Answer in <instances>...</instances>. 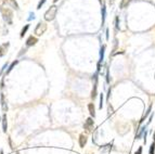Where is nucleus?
Listing matches in <instances>:
<instances>
[{
	"label": "nucleus",
	"mask_w": 155,
	"mask_h": 154,
	"mask_svg": "<svg viewBox=\"0 0 155 154\" xmlns=\"http://www.w3.org/2000/svg\"><path fill=\"white\" fill-rule=\"evenodd\" d=\"M0 11H1V14L3 16V20L9 24L11 25L13 22V12L10 8H7V7H1L0 8Z\"/></svg>",
	"instance_id": "1"
},
{
	"label": "nucleus",
	"mask_w": 155,
	"mask_h": 154,
	"mask_svg": "<svg viewBox=\"0 0 155 154\" xmlns=\"http://www.w3.org/2000/svg\"><path fill=\"white\" fill-rule=\"evenodd\" d=\"M57 13H58V7L55 6V4H53V6H51L50 8L46 11L44 17V20H46L47 22H51V21H53V20L55 19Z\"/></svg>",
	"instance_id": "2"
},
{
	"label": "nucleus",
	"mask_w": 155,
	"mask_h": 154,
	"mask_svg": "<svg viewBox=\"0 0 155 154\" xmlns=\"http://www.w3.org/2000/svg\"><path fill=\"white\" fill-rule=\"evenodd\" d=\"M46 30H47V24L44 22H39L37 24V26H36L34 33H35L36 36H42L46 33Z\"/></svg>",
	"instance_id": "3"
},
{
	"label": "nucleus",
	"mask_w": 155,
	"mask_h": 154,
	"mask_svg": "<svg viewBox=\"0 0 155 154\" xmlns=\"http://www.w3.org/2000/svg\"><path fill=\"white\" fill-rule=\"evenodd\" d=\"M9 47H10V44H9V42H4V44H0V58L4 57V55L7 54Z\"/></svg>",
	"instance_id": "4"
},
{
	"label": "nucleus",
	"mask_w": 155,
	"mask_h": 154,
	"mask_svg": "<svg viewBox=\"0 0 155 154\" xmlns=\"http://www.w3.org/2000/svg\"><path fill=\"white\" fill-rule=\"evenodd\" d=\"M98 73L99 72H96V74H94V86H93V90H92V95H91V98L92 99H94V98L96 97V93H98Z\"/></svg>",
	"instance_id": "5"
},
{
	"label": "nucleus",
	"mask_w": 155,
	"mask_h": 154,
	"mask_svg": "<svg viewBox=\"0 0 155 154\" xmlns=\"http://www.w3.org/2000/svg\"><path fill=\"white\" fill-rule=\"evenodd\" d=\"M93 126H94V123L92 120V118H87L86 123H85V129H87L88 131H91L93 129Z\"/></svg>",
	"instance_id": "6"
},
{
	"label": "nucleus",
	"mask_w": 155,
	"mask_h": 154,
	"mask_svg": "<svg viewBox=\"0 0 155 154\" xmlns=\"http://www.w3.org/2000/svg\"><path fill=\"white\" fill-rule=\"evenodd\" d=\"M38 42V39L36 38L35 36H30L26 40V46L27 47H31V46H35L36 44Z\"/></svg>",
	"instance_id": "7"
},
{
	"label": "nucleus",
	"mask_w": 155,
	"mask_h": 154,
	"mask_svg": "<svg viewBox=\"0 0 155 154\" xmlns=\"http://www.w3.org/2000/svg\"><path fill=\"white\" fill-rule=\"evenodd\" d=\"M1 122H2V130H3V132H7V129H8V123H7V114H3Z\"/></svg>",
	"instance_id": "8"
},
{
	"label": "nucleus",
	"mask_w": 155,
	"mask_h": 154,
	"mask_svg": "<svg viewBox=\"0 0 155 154\" xmlns=\"http://www.w3.org/2000/svg\"><path fill=\"white\" fill-rule=\"evenodd\" d=\"M87 136H85V135H80L79 136V146L81 147V148H84L85 146H86V143H87Z\"/></svg>",
	"instance_id": "9"
},
{
	"label": "nucleus",
	"mask_w": 155,
	"mask_h": 154,
	"mask_svg": "<svg viewBox=\"0 0 155 154\" xmlns=\"http://www.w3.org/2000/svg\"><path fill=\"white\" fill-rule=\"evenodd\" d=\"M1 105H2L3 112H7V111H8V104H7V101H6V99H4L3 93H1Z\"/></svg>",
	"instance_id": "10"
},
{
	"label": "nucleus",
	"mask_w": 155,
	"mask_h": 154,
	"mask_svg": "<svg viewBox=\"0 0 155 154\" xmlns=\"http://www.w3.org/2000/svg\"><path fill=\"white\" fill-rule=\"evenodd\" d=\"M6 1L8 2L11 8H13L14 10H19V4H17V2L15 0H6Z\"/></svg>",
	"instance_id": "11"
},
{
	"label": "nucleus",
	"mask_w": 155,
	"mask_h": 154,
	"mask_svg": "<svg viewBox=\"0 0 155 154\" xmlns=\"http://www.w3.org/2000/svg\"><path fill=\"white\" fill-rule=\"evenodd\" d=\"M151 110H152V104H150V105H149V108H148V111H147V112H145V114L142 116V118H141V120H140V124H142V123L144 122V119H145V118H147L148 116H149L150 114H151Z\"/></svg>",
	"instance_id": "12"
},
{
	"label": "nucleus",
	"mask_w": 155,
	"mask_h": 154,
	"mask_svg": "<svg viewBox=\"0 0 155 154\" xmlns=\"http://www.w3.org/2000/svg\"><path fill=\"white\" fill-rule=\"evenodd\" d=\"M105 17H106V8H105L104 2L102 1V25L105 22Z\"/></svg>",
	"instance_id": "13"
},
{
	"label": "nucleus",
	"mask_w": 155,
	"mask_h": 154,
	"mask_svg": "<svg viewBox=\"0 0 155 154\" xmlns=\"http://www.w3.org/2000/svg\"><path fill=\"white\" fill-rule=\"evenodd\" d=\"M88 110H89L90 115L92 116V117H94V116H96V109H94V105H93L92 103L88 104Z\"/></svg>",
	"instance_id": "14"
},
{
	"label": "nucleus",
	"mask_w": 155,
	"mask_h": 154,
	"mask_svg": "<svg viewBox=\"0 0 155 154\" xmlns=\"http://www.w3.org/2000/svg\"><path fill=\"white\" fill-rule=\"evenodd\" d=\"M131 1H132V0H122V1H120V4H119V8H120V9L127 8L128 4H129Z\"/></svg>",
	"instance_id": "15"
},
{
	"label": "nucleus",
	"mask_w": 155,
	"mask_h": 154,
	"mask_svg": "<svg viewBox=\"0 0 155 154\" xmlns=\"http://www.w3.org/2000/svg\"><path fill=\"white\" fill-rule=\"evenodd\" d=\"M17 63H19V60H15V61H13L12 62V63H11L10 64V66H9V68H8V71H7V72H6V75L7 74H9V73H10L11 72V71H12L13 70V68H14V66L15 65H16V64Z\"/></svg>",
	"instance_id": "16"
},
{
	"label": "nucleus",
	"mask_w": 155,
	"mask_h": 154,
	"mask_svg": "<svg viewBox=\"0 0 155 154\" xmlns=\"http://www.w3.org/2000/svg\"><path fill=\"white\" fill-rule=\"evenodd\" d=\"M104 50H105V46H102V48L100 50V60H99L100 63H102L103 60H104Z\"/></svg>",
	"instance_id": "17"
},
{
	"label": "nucleus",
	"mask_w": 155,
	"mask_h": 154,
	"mask_svg": "<svg viewBox=\"0 0 155 154\" xmlns=\"http://www.w3.org/2000/svg\"><path fill=\"white\" fill-rule=\"evenodd\" d=\"M28 28H30V24H27V25H25L23 27V29L21 30V35H20V36H21V38H23V37H24V35L26 34V32H27Z\"/></svg>",
	"instance_id": "18"
},
{
	"label": "nucleus",
	"mask_w": 155,
	"mask_h": 154,
	"mask_svg": "<svg viewBox=\"0 0 155 154\" xmlns=\"http://www.w3.org/2000/svg\"><path fill=\"white\" fill-rule=\"evenodd\" d=\"M145 129H147V126H143L142 128H141V130L139 131L138 135H136V139H140V137L143 135V133L145 132Z\"/></svg>",
	"instance_id": "19"
},
{
	"label": "nucleus",
	"mask_w": 155,
	"mask_h": 154,
	"mask_svg": "<svg viewBox=\"0 0 155 154\" xmlns=\"http://www.w3.org/2000/svg\"><path fill=\"white\" fill-rule=\"evenodd\" d=\"M155 153V142L153 141V143L150 146V150H149V154H154Z\"/></svg>",
	"instance_id": "20"
},
{
	"label": "nucleus",
	"mask_w": 155,
	"mask_h": 154,
	"mask_svg": "<svg viewBox=\"0 0 155 154\" xmlns=\"http://www.w3.org/2000/svg\"><path fill=\"white\" fill-rule=\"evenodd\" d=\"M46 1H47V0H40L39 3H38V6H37V9H38V10H39V9H41V7L44 6V2H46Z\"/></svg>",
	"instance_id": "21"
},
{
	"label": "nucleus",
	"mask_w": 155,
	"mask_h": 154,
	"mask_svg": "<svg viewBox=\"0 0 155 154\" xmlns=\"http://www.w3.org/2000/svg\"><path fill=\"white\" fill-rule=\"evenodd\" d=\"M103 93H101V95H100V105H99V108L100 109H102V106H103Z\"/></svg>",
	"instance_id": "22"
},
{
	"label": "nucleus",
	"mask_w": 155,
	"mask_h": 154,
	"mask_svg": "<svg viewBox=\"0 0 155 154\" xmlns=\"http://www.w3.org/2000/svg\"><path fill=\"white\" fill-rule=\"evenodd\" d=\"M118 22H119V19H118V16H116V19H115V27H116V29H119V25H118Z\"/></svg>",
	"instance_id": "23"
},
{
	"label": "nucleus",
	"mask_w": 155,
	"mask_h": 154,
	"mask_svg": "<svg viewBox=\"0 0 155 154\" xmlns=\"http://www.w3.org/2000/svg\"><path fill=\"white\" fill-rule=\"evenodd\" d=\"M6 67H8V64H4V65L3 66H2V68H1V70H0V76H1V74H2V73H3V71L4 70H6Z\"/></svg>",
	"instance_id": "24"
},
{
	"label": "nucleus",
	"mask_w": 155,
	"mask_h": 154,
	"mask_svg": "<svg viewBox=\"0 0 155 154\" xmlns=\"http://www.w3.org/2000/svg\"><path fill=\"white\" fill-rule=\"evenodd\" d=\"M35 19V14L34 13H30V17H28V21H31V20Z\"/></svg>",
	"instance_id": "25"
},
{
	"label": "nucleus",
	"mask_w": 155,
	"mask_h": 154,
	"mask_svg": "<svg viewBox=\"0 0 155 154\" xmlns=\"http://www.w3.org/2000/svg\"><path fill=\"white\" fill-rule=\"evenodd\" d=\"M106 82H110V72H109V70H106Z\"/></svg>",
	"instance_id": "26"
},
{
	"label": "nucleus",
	"mask_w": 155,
	"mask_h": 154,
	"mask_svg": "<svg viewBox=\"0 0 155 154\" xmlns=\"http://www.w3.org/2000/svg\"><path fill=\"white\" fill-rule=\"evenodd\" d=\"M142 150H143V149H142V147H140V148L138 149V151H137V152L134 153V154H142Z\"/></svg>",
	"instance_id": "27"
},
{
	"label": "nucleus",
	"mask_w": 155,
	"mask_h": 154,
	"mask_svg": "<svg viewBox=\"0 0 155 154\" xmlns=\"http://www.w3.org/2000/svg\"><path fill=\"white\" fill-rule=\"evenodd\" d=\"M152 118H153V114H151V115H150V118H149V120H148V123H147V125H145V126H148V125H149L150 123H151Z\"/></svg>",
	"instance_id": "28"
},
{
	"label": "nucleus",
	"mask_w": 155,
	"mask_h": 154,
	"mask_svg": "<svg viewBox=\"0 0 155 154\" xmlns=\"http://www.w3.org/2000/svg\"><path fill=\"white\" fill-rule=\"evenodd\" d=\"M22 52H20V55H22V54H23V53H25L26 52V49H22Z\"/></svg>",
	"instance_id": "29"
},
{
	"label": "nucleus",
	"mask_w": 155,
	"mask_h": 154,
	"mask_svg": "<svg viewBox=\"0 0 155 154\" xmlns=\"http://www.w3.org/2000/svg\"><path fill=\"white\" fill-rule=\"evenodd\" d=\"M9 142H10V146H11V148H14V146H13V143H12V141H11V139H10V138H9Z\"/></svg>",
	"instance_id": "30"
},
{
	"label": "nucleus",
	"mask_w": 155,
	"mask_h": 154,
	"mask_svg": "<svg viewBox=\"0 0 155 154\" xmlns=\"http://www.w3.org/2000/svg\"><path fill=\"white\" fill-rule=\"evenodd\" d=\"M109 29H106V39H109Z\"/></svg>",
	"instance_id": "31"
},
{
	"label": "nucleus",
	"mask_w": 155,
	"mask_h": 154,
	"mask_svg": "<svg viewBox=\"0 0 155 154\" xmlns=\"http://www.w3.org/2000/svg\"><path fill=\"white\" fill-rule=\"evenodd\" d=\"M110 3L113 4V3H114V0H110Z\"/></svg>",
	"instance_id": "32"
},
{
	"label": "nucleus",
	"mask_w": 155,
	"mask_h": 154,
	"mask_svg": "<svg viewBox=\"0 0 155 154\" xmlns=\"http://www.w3.org/2000/svg\"><path fill=\"white\" fill-rule=\"evenodd\" d=\"M153 141L155 142V132H154V135H153Z\"/></svg>",
	"instance_id": "33"
},
{
	"label": "nucleus",
	"mask_w": 155,
	"mask_h": 154,
	"mask_svg": "<svg viewBox=\"0 0 155 154\" xmlns=\"http://www.w3.org/2000/svg\"><path fill=\"white\" fill-rule=\"evenodd\" d=\"M58 1V0H53V2H57Z\"/></svg>",
	"instance_id": "34"
},
{
	"label": "nucleus",
	"mask_w": 155,
	"mask_h": 154,
	"mask_svg": "<svg viewBox=\"0 0 155 154\" xmlns=\"http://www.w3.org/2000/svg\"><path fill=\"white\" fill-rule=\"evenodd\" d=\"M16 154H20V153H19V152H16Z\"/></svg>",
	"instance_id": "35"
}]
</instances>
